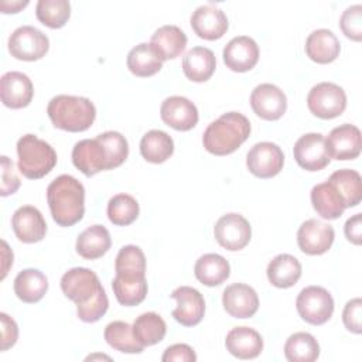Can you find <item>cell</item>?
Returning <instances> with one entry per match:
<instances>
[{
  "instance_id": "ee69618b",
  "label": "cell",
  "mask_w": 362,
  "mask_h": 362,
  "mask_svg": "<svg viewBox=\"0 0 362 362\" xmlns=\"http://www.w3.org/2000/svg\"><path fill=\"white\" fill-rule=\"evenodd\" d=\"M362 300L359 297L349 300L342 311V321L348 331L354 334L362 332Z\"/></svg>"
},
{
  "instance_id": "2e32d148",
  "label": "cell",
  "mask_w": 362,
  "mask_h": 362,
  "mask_svg": "<svg viewBox=\"0 0 362 362\" xmlns=\"http://www.w3.org/2000/svg\"><path fill=\"white\" fill-rule=\"evenodd\" d=\"M72 163L86 177H92L99 171L109 170L105 146L98 137L83 139L75 143L72 148Z\"/></svg>"
},
{
  "instance_id": "d6986e66",
  "label": "cell",
  "mask_w": 362,
  "mask_h": 362,
  "mask_svg": "<svg viewBox=\"0 0 362 362\" xmlns=\"http://www.w3.org/2000/svg\"><path fill=\"white\" fill-rule=\"evenodd\" d=\"M189 21L194 33L199 38L208 41L222 38L229 27L226 14L214 4H204L197 7Z\"/></svg>"
},
{
  "instance_id": "3957f363",
  "label": "cell",
  "mask_w": 362,
  "mask_h": 362,
  "mask_svg": "<svg viewBox=\"0 0 362 362\" xmlns=\"http://www.w3.org/2000/svg\"><path fill=\"white\" fill-rule=\"evenodd\" d=\"M47 113L57 129L78 133L93 124L96 107L90 99L83 96L57 95L49 100Z\"/></svg>"
},
{
  "instance_id": "f6af8a7d",
  "label": "cell",
  "mask_w": 362,
  "mask_h": 362,
  "mask_svg": "<svg viewBox=\"0 0 362 362\" xmlns=\"http://www.w3.org/2000/svg\"><path fill=\"white\" fill-rule=\"evenodd\" d=\"M1 188L0 195L7 197L14 194L20 187V178L14 171L13 161L7 156H1Z\"/></svg>"
},
{
  "instance_id": "8992f818",
  "label": "cell",
  "mask_w": 362,
  "mask_h": 362,
  "mask_svg": "<svg viewBox=\"0 0 362 362\" xmlns=\"http://www.w3.org/2000/svg\"><path fill=\"white\" fill-rule=\"evenodd\" d=\"M296 308L305 322L322 325L332 317L334 298L324 287L308 286L298 293Z\"/></svg>"
},
{
  "instance_id": "7bdbcfd3",
  "label": "cell",
  "mask_w": 362,
  "mask_h": 362,
  "mask_svg": "<svg viewBox=\"0 0 362 362\" xmlns=\"http://www.w3.org/2000/svg\"><path fill=\"white\" fill-rule=\"evenodd\" d=\"M339 27L346 38L359 42L362 40V6L346 7L341 14Z\"/></svg>"
},
{
  "instance_id": "9a60e30c",
  "label": "cell",
  "mask_w": 362,
  "mask_h": 362,
  "mask_svg": "<svg viewBox=\"0 0 362 362\" xmlns=\"http://www.w3.org/2000/svg\"><path fill=\"white\" fill-rule=\"evenodd\" d=\"M170 297L177 301V307L173 310V317L177 322L184 327H194L201 322L205 314V300L197 288L180 286Z\"/></svg>"
},
{
  "instance_id": "e0dca14e",
  "label": "cell",
  "mask_w": 362,
  "mask_h": 362,
  "mask_svg": "<svg viewBox=\"0 0 362 362\" xmlns=\"http://www.w3.org/2000/svg\"><path fill=\"white\" fill-rule=\"evenodd\" d=\"M161 120L178 132H188L198 123V109L185 96H170L160 107Z\"/></svg>"
},
{
  "instance_id": "7c38bea8",
  "label": "cell",
  "mask_w": 362,
  "mask_h": 362,
  "mask_svg": "<svg viewBox=\"0 0 362 362\" xmlns=\"http://www.w3.org/2000/svg\"><path fill=\"white\" fill-rule=\"evenodd\" d=\"M334 239V228L314 218L303 222L297 230V245L303 253L310 256H318L328 252Z\"/></svg>"
},
{
  "instance_id": "60d3db41",
  "label": "cell",
  "mask_w": 362,
  "mask_h": 362,
  "mask_svg": "<svg viewBox=\"0 0 362 362\" xmlns=\"http://www.w3.org/2000/svg\"><path fill=\"white\" fill-rule=\"evenodd\" d=\"M35 16L44 25L61 28L69 20L71 4L66 0H40L35 6Z\"/></svg>"
},
{
  "instance_id": "9c48e42d",
  "label": "cell",
  "mask_w": 362,
  "mask_h": 362,
  "mask_svg": "<svg viewBox=\"0 0 362 362\" xmlns=\"http://www.w3.org/2000/svg\"><path fill=\"white\" fill-rule=\"evenodd\" d=\"M214 236L222 247L236 252L250 242L252 228L243 215L229 212L216 221L214 226Z\"/></svg>"
},
{
  "instance_id": "ac0fdd59",
  "label": "cell",
  "mask_w": 362,
  "mask_h": 362,
  "mask_svg": "<svg viewBox=\"0 0 362 362\" xmlns=\"http://www.w3.org/2000/svg\"><path fill=\"white\" fill-rule=\"evenodd\" d=\"M11 228L16 238L23 243L40 242L47 233L45 219L40 209L33 205H23L14 211Z\"/></svg>"
},
{
  "instance_id": "d6a6232c",
  "label": "cell",
  "mask_w": 362,
  "mask_h": 362,
  "mask_svg": "<svg viewBox=\"0 0 362 362\" xmlns=\"http://www.w3.org/2000/svg\"><path fill=\"white\" fill-rule=\"evenodd\" d=\"M140 153L146 161L161 164L173 156L174 141L168 133L154 129L141 137Z\"/></svg>"
},
{
  "instance_id": "44dd1931",
  "label": "cell",
  "mask_w": 362,
  "mask_h": 362,
  "mask_svg": "<svg viewBox=\"0 0 362 362\" xmlns=\"http://www.w3.org/2000/svg\"><path fill=\"white\" fill-rule=\"evenodd\" d=\"M225 65L233 72H247L259 61V47L256 41L247 35L232 38L222 52Z\"/></svg>"
},
{
  "instance_id": "277c9868",
  "label": "cell",
  "mask_w": 362,
  "mask_h": 362,
  "mask_svg": "<svg viewBox=\"0 0 362 362\" xmlns=\"http://www.w3.org/2000/svg\"><path fill=\"white\" fill-rule=\"evenodd\" d=\"M18 171L30 180L45 177L57 164V153L35 134H24L17 141Z\"/></svg>"
},
{
  "instance_id": "1f68e13d",
  "label": "cell",
  "mask_w": 362,
  "mask_h": 362,
  "mask_svg": "<svg viewBox=\"0 0 362 362\" xmlns=\"http://www.w3.org/2000/svg\"><path fill=\"white\" fill-rule=\"evenodd\" d=\"M150 42L157 49L161 59L167 61L182 54L187 47V35L180 27L167 24L154 31Z\"/></svg>"
},
{
  "instance_id": "30bf717a",
  "label": "cell",
  "mask_w": 362,
  "mask_h": 362,
  "mask_svg": "<svg viewBox=\"0 0 362 362\" xmlns=\"http://www.w3.org/2000/svg\"><path fill=\"white\" fill-rule=\"evenodd\" d=\"M284 153L272 141L256 143L246 156L247 170L257 178H272L283 170Z\"/></svg>"
},
{
  "instance_id": "f546056e",
  "label": "cell",
  "mask_w": 362,
  "mask_h": 362,
  "mask_svg": "<svg viewBox=\"0 0 362 362\" xmlns=\"http://www.w3.org/2000/svg\"><path fill=\"white\" fill-rule=\"evenodd\" d=\"M16 296L27 304L38 303L48 290V279L38 269H24L14 279Z\"/></svg>"
},
{
  "instance_id": "7dc6e473",
  "label": "cell",
  "mask_w": 362,
  "mask_h": 362,
  "mask_svg": "<svg viewBox=\"0 0 362 362\" xmlns=\"http://www.w3.org/2000/svg\"><path fill=\"white\" fill-rule=\"evenodd\" d=\"M0 321H1V351H7L17 342L18 327H17V322L6 313H0Z\"/></svg>"
},
{
  "instance_id": "83f0119b",
  "label": "cell",
  "mask_w": 362,
  "mask_h": 362,
  "mask_svg": "<svg viewBox=\"0 0 362 362\" xmlns=\"http://www.w3.org/2000/svg\"><path fill=\"white\" fill-rule=\"evenodd\" d=\"M129 71L140 78L156 75L163 68V59L151 42H140L127 54Z\"/></svg>"
},
{
  "instance_id": "4316f807",
  "label": "cell",
  "mask_w": 362,
  "mask_h": 362,
  "mask_svg": "<svg viewBox=\"0 0 362 362\" xmlns=\"http://www.w3.org/2000/svg\"><path fill=\"white\" fill-rule=\"evenodd\" d=\"M216 68L215 54L206 47H194L182 58L184 75L192 82L208 81Z\"/></svg>"
},
{
  "instance_id": "8d00e7d4",
  "label": "cell",
  "mask_w": 362,
  "mask_h": 362,
  "mask_svg": "<svg viewBox=\"0 0 362 362\" xmlns=\"http://www.w3.org/2000/svg\"><path fill=\"white\" fill-rule=\"evenodd\" d=\"M284 356L290 362H313L320 356V345L308 332H294L284 344Z\"/></svg>"
},
{
  "instance_id": "603a6c76",
  "label": "cell",
  "mask_w": 362,
  "mask_h": 362,
  "mask_svg": "<svg viewBox=\"0 0 362 362\" xmlns=\"http://www.w3.org/2000/svg\"><path fill=\"white\" fill-rule=\"evenodd\" d=\"M225 346L238 359H253L263 351V338L250 327H235L226 334Z\"/></svg>"
},
{
  "instance_id": "4fadbf2b",
  "label": "cell",
  "mask_w": 362,
  "mask_h": 362,
  "mask_svg": "<svg viewBox=\"0 0 362 362\" xmlns=\"http://www.w3.org/2000/svg\"><path fill=\"white\" fill-rule=\"evenodd\" d=\"M325 146L329 158H335L338 161L354 160L361 154L362 148L361 130L355 124L349 123L337 126L325 139Z\"/></svg>"
},
{
  "instance_id": "c3c4849f",
  "label": "cell",
  "mask_w": 362,
  "mask_h": 362,
  "mask_svg": "<svg viewBox=\"0 0 362 362\" xmlns=\"http://www.w3.org/2000/svg\"><path fill=\"white\" fill-rule=\"evenodd\" d=\"M344 232L346 239L354 245H361L362 242V215L355 214L351 216L344 226Z\"/></svg>"
},
{
  "instance_id": "b9f144b4",
  "label": "cell",
  "mask_w": 362,
  "mask_h": 362,
  "mask_svg": "<svg viewBox=\"0 0 362 362\" xmlns=\"http://www.w3.org/2000/svg\"><path fill=\"white\" fill-rule=\"evenodd\" d=\"M96 137L105 146V150L107 154L109 170H113L126 161V158L129 156V144H127L126 137L122 133L109 130V132L98 134Z\"/></svg>"
},
{
  "instance_id": "5bb4252c",
  "label": "cell",
  "mask_w": 362,
  "mask_h": 362,
  "mask_svg": "<svg viewBox=\"0 0 362 362\" xmlns=\"http://www.w3.org/2000/svg\"><path fill=\"white\" fill-rule=\"evenodd\" d=\"M250 106L263 120H277L287 109L286 93L273 83H260L250 93Z\"/></svg>"
},
{
  "instance_id": "7402d4cb",
  "label": "cell",
  "mask_w": 362,
  "mask_h": 362,
  "mask_svg": "<svg viewBox=\"0 0 362 362\" xmlns=\"http://www.w3.org/2000/svg\"><path fill=\"white\" fill-rule=\"evenodd\" d=\"M222 304L233 318H250L259 308V297L253 287L243 283H233L223 290Z\"/></svg>"
},
{
  "instance_id": "5b68a950",
  "label": "cell",
  "mask_w": 362,
  "mask_h": 362,
  "mask_svg": "<svg viewBox=\"0 0 362 362\" xmlns=\"http://www.w3.org/2000/svg\"><path fill=\"white\" fill-rule=\"evenodd\" d=\"M61 290L66 298L76 304V310L106 296V291L95 272L86 267H74L61 277Z\"/></svg>"
},
{
  "instance_id": "484cf974",
  "label": "cell",
  "mask_w": 362,
  "mask_h": 362,
  "mask_svg": "<svg viewBox=\"0 0 362 362\" xmlns=\"http://www.w3.org/2000/svg\"><path fill=\"white\" fill-rule=\"evenodd\" d=\"M301 263L297 257L288 253L274 256L267 264V279L277 288L293 287L301 277Z\"/></svg>"
},
{
  "instance_id": "7a4b0ae2",
  "label": "cell",
  "mask_w": 362,
  "mask_h": 362,
  "mask_svg": "<svg viewBox=\"0 0 362 362\" xmlns=\"http://www.w3.org/2000/svg\"><path fill=\"white\" fill-rule=\"evenodd\" d=\"M250 130V122L245 115L228 112L208 124L202 134V144L214 156H228L247 140Z\"/></svg>"
},
{
  "instance_id": "d4e9b609",
  "label": "cell",
  "mask_w": 362,
  "mask_h": 362,
  "mask_svg": "<svg viewBox=\"0 0 362 362\" xmlns=\"http://www.w3.org/2000/svg\"><path fill=\"white\" fill-rule=\"evenodd\" d=\"M310 198L315 212L321 218L328 221L338 219L346 209L344 198L328 180L325 182L314 185Z\"/></svg>"
},
{
  "instance_id": "836d02e7",
  "label": "cell",
  "mask_w": 362,
  "mask_h": 362,
  "mask_svg": "<svg viewBox=\"0 0 362 362\" xmlns=\"http://www.w3.org/2000/svg\"><path fill=\"white\" fill-rule=\"evenodd\" d=\"M133 332L143 346H151L164 339L167 324L157 313H143L134 320Z\"/></svg>"
},
{
  "instance_id": "6da1fadb",
  "label": "cell",
  "mask_w": 362,
  "mask_h": 362,
  "mask_svg": "<svg viewBox=\"0 0 362 362\" xmlns=\"http://www.w3.org/2000/svg\"><path fill=\"white\" fill-rule=\"evenodd\" d=\"M47 202L57 225L72 226L83 218L85 188L69 174L58 175L47 188Z\"/></svg>"
},
{
  "instance_id": "74e56055",
  "label": "cell",
  "mask_w": 362,
  "mask_h": 362,
  "mask_svg": "<svg viewBox=\"0 0 362 362\" xmlns=\"http://www.w3.org/2000/svg\"><path fill=\"white\" fill-rule=\"evenodd\" d=\"M116 276L126 279L146 277V256L136 245L123 246L115 260Z\"/></svg>"
},
{
  "instance_id": "ab89813d",
  "label": "cell",
  "mask_w": 362,
  "mask_h": 362,
  "mask_svg": "<svg viewBox=\"0 0 362 362\" xmlns=\"http://www.w3.org/2000/svg\"><path fill=\"white\" fill-rule=\"evenodd\" d=\"M140 208L134 197L129 194H116L107 202V218L116 226H127L139 216Z\"/></svg>"
},
{
  "instance_id": "681fc988",
  "label": "cell",
  "mask_w": 362,
  "mask_h": 362,
  "mask_svg": "<svg viewBox=\"0 0 362 362\" xmlns=\"http://www.w3.org/2000/svg\"><path fill=\"white\" fill-rule=\"evenodd\" d=\"M28 6V0L24 1H1L0 3V8L3 13H18L21 8Z\"/></svg>"
},
{
  "instance_id": "bcb514c9",
  "label": "cell",
  "mask_w": 362,
  "mask_h": 362,
  "mask_svg": "<svg viewBox=\"0 0 362 362\" xmlns=\"http://www.w3.org/2000/svg\"><path fill=\"white\" fill-rule=\"evenodd\" d=\"M161 361L163 362H195L197 355L189 345L174 344L164 351Z\"/></svg>"
},
{
  "instance_id": "ffe728a7",
  "label": "cell",
  "mask_w": 362,
  "mask_h": 362,
  "mask_svg": "<svg viewBox=\"0 0 362 362\" xmlns=\"http://www.w3.org/2000/svg\"><path fill=\"white\" fill-rule=\"evenodd\" d=\"M34 86L31 79L18 71H8L0 79V98L4 106L21 109L31 103Z\"/></svg>"
},
{
  "instance_id": "52a82bcc",
  "label": "cell",
  "mask_w": 362,
  "mask_h": 362,
  "mask_svg": "<svg viewBox=\"0 0 362 362\" xmlns=\"http://www.w3.org/2000/svg\"><path fill=\"white\" fill-rule=\"evenodd\" d=\"M310 112L320 119H334L344 113L346 107L345 90L332 82L314 85L307 95Z\"/></svg>"
},
{
  "instance_id": "ba28073f",
  "label": "cell",
  "mask_w": 362,
  "mask_h": 362,
  "mask_svg": "<svg viewBox=\"0 0 362 362\" xmlns=\"http://www.w3.org/2000/svg\"><path fill=\"white\" fill-rule=\"evenodd\" d=\"M8 52L20 61H38L48 52V37L33 25H21L8 37Z\"/></svg>"
},
{
  "instance_id": "d590c367",
  "label": "cell",
  "mask_w": 362,
  "mask_h": 362,
  "mask_svg": "<svg viewBox=\"0 0 362 362\" xmlns=\"http://www.w3.org/2000/svg\"><path fill=\"white\" fill-rule=\"evenodd\" d=\"M328 181L338 189L345 201L346 208L356 206L362 199V180L361 174L355 170L342 168L332 173Z\"/></svg>"
},
{
  "instance_id": "cb8c5ba5",
  "label": "cell",
  "mask_w": 362,
  "mask_h": 362,
  "mask_svg": "<svg viewBox=\"0 0 362 362\" xmlns=\"http://www.w3.org/2000/svg\"><path fill=\"white\" fill-rule=\"evenodd\" d=\"M341 44L337 35L328 28H318L308 34L305 40V54L317 64H329L337 59Z\"/></svg>"
},
{
  "instance_id": "f907efd6",
  "label": "cell",
  "mask_w": 362,
  "mask_h": 362,
  "mask_svg": "<svg viewBox=\"0 0 362 362\" xmlns=\"http://www.w3.org/2000/svg\"><path fill=\"white\" fill-rule=\"evenodd\" d=\"M1 245H3V259H4V264H3V276H1V279H4V277H6V274H7V270H8L10 264H13V253L7 257V255L10 253L8 246H7V243H6L4 240L1 242Z\"/></svg>"
},
{
  "instance_id": "4dcf8cb0",
  "label": "cell",
  "mask_w": 362,
  "mask_h": 362,
  "mask_svg": "<svg viewBox=\"0 0 362 362\" xmlns=\"http://www.w3.org/2000/svg\"><path fill=\"white\" fill-rule=\"evenodd\" d=\"M194 273L199 283L208 287H215L229 277L230 266L223 256L218 253H205L195 262Z\"/></svg>"
},
{
  "instance_id": "e575fe53",
  "label": "cell",
  "mask_w": 362,
  "mask_h": 362,
  "mask_svg": "<svg viewBox=\"0 0 362 362\" xmlns=\"http://www.w3.org/2000/svg\"><path fill=\"white\" fill-rule=\"evenodd\" d=\"M103 337L113 349L123 354H140L144 349L133 332V325L124 321L109 322L105 328Z\"/></svg>"
},
{
  "instance_id": "f1b7e54d",
  "label": "cell",
  "mask_w": 362,
  "mask_h": 362,
  "mask_svg": "<svg viewBox=\"0 0 362 362\" xmlns=\"http://www.w3.org/2000/svg\"><path fill=\"white\" fill-rule=\"evenodd\" d=\"M112 245L110 233L103 225H92L76 238V253L88 260L102 257Z\"/></svg>"
},
{
  "instance_id": "8fae6325",
  "label": "cell",
  "mask_w": 362,
  "mask_h": 362,
  "mask_svg": "<svg viewBox=\"0 0 362 362\" xmlns=\"http://www.w3.org/2000/svg\"><path fill=\"white\" fill-rule=\"evenodd\" d=\"M294 160L305 171H320L325 168L331 158L321 133L303 134L293 147Z\"/></svg>"
},
{
  "instance_id": "f35d334b",
  "label": "cell",
  "mask_w": 362,
  "mask_h": 362,
  "mask_svg": "<svg viewBox=\"0 0 362 362\" xmlns=\"http://www.w3.org/2000/svg\"><path fill=\"white\" fill-rule=\"evenodd\" d=\"M112 288L119 304L124 307H133L140 304L147 296V280L143 279H124L115 276L112 280Z\"/></svg>"
}]
</instances>
